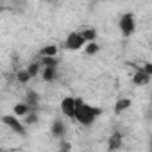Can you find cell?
Segmentation results:
<instances>
[{"label":"cell","mask_w":152,"mask_h":152,"mask_svg":"<svg viewBox=\"0 0 152 152\" xmlns=\"http://www.w3.org/2000/svg\"><path fill=\"white\" fill-rule=\"evenodd\" d=\"M61 111H63L64 116L75 118V111H77V99H73V97L63 99V102H61Z\"/></svg>","instance_id":"7a4b0ae2"},{"label":"cell","mask_w":152,"mask_h":152,"mask_svg":"<svg viewBox=\"0 0 152 152\" xmlns=\"http://www.w3.org/2000/svg\"><path fill=\"white\" fill-rule=\"evenodd\" d=\"M102 111L99 107H93L90 104H84L81 99H77V111H75V120L83 125H91L93 120L100 115Z\"/></svg>","instance_id":"6da1fadb"},{"label":"cell","mask_w":152,"mask_h":152,"mask_svg":"<svg viewBox=\"0 0 152 152\" xmlns=\"http://www.w3.org/2000/svg\"><path fill=\"white\" fill-rule=\"evenodd\" d=\"M132 81H134V84H138V86H145V84H148V81H150V73H147V72L141 68V70L136 72V75L132 77Z\"/></svg>","instance_id":"8992f818"},{"label":"cell","mask_w":152,"mask_h":152,"mask_svg":"<svg viewBox=\"0 0 152 152\" xmlns=\"http://www.w3.org/2000/svg\"><path fill=\"white\" fill-rule=\"evenodd\" d=\"M36 122V115H27V124H34Z\"/></svg>","instance_id":"ac0fdd59"},{"label":"cell","mask_w":152,"mask_h":152,"mask_svg":"<svg viewBox=\"0 0 152 152\" xmlns=\"http://www.w3.org/2000/svg\"><path fill=\"white\" fill-rule=\"evenodd\" d=\"M54 77H56V66L45 64V66H43V79H45V81H52Z\"/></svg>","instance_id":"ba28073f"},{"label":"cell","mask_w":152,"mask_h":152,"mask_svg":"<svg viewBox=\"0 0 152 152\" xmlns=\"http://www.w3.org/2000/svg\"><path fill=\"white\" fill-rule=\"evenodd\" d=\"M143 70H145L147 73H150V75H152V64H150V63H147V64L143 66Z\"/></svg>","instance_id":"d6986e66"},{"label":"cell","mask_w":152,"mask_h":152,"mask_svg":"<svg viewBox=\"0 0 152 152\" xmlns=\"http://www.w3.org/2000/svg\"><path fill=\"white\" fill-rule=\"evenodd\" d=\"M31 77H32V75H31L29 70H22V72H18V75H16V79H18L20 83H27Z\"/></svg>","instance_id":"7c38bea8"},{"label":"cell","mask_w":152,"mask_h":152,"mask_svg":"<svg viewBox=\"0 0 152 152\" xmlns=\"http://www.w3.org/2000/svg\"><path fill=\"white\" fill-rule=\"evenodd\" d=\"M52 134H54L56 138H63V134H64V124H63L61 120H56V122L52 124Z\"/></svg>","instance_id":"52a82bcc"},{"label":"cell","mask_w":152,"mask_h":152,"mask_svg":"<svg viewBox=\"0 0 152 152\" xmlns=\"http://www.w3.org/2000/svg\"><path fill=\"white\" fill-rule=\"evenodd\" d=\"M97 50H99V45H97L95 41H88V45H86V54H88V56H93V54H97Z\"/></svg>","instance_id":"4fadbf2b"},{"label":"cell","mask_w":152,"mask_h":152,"mask_svg":"<svg viewBox=\"0 0 152 152\" xmlns=\"http://www.w3.org/2000/svg\"><path fill=\"white\" fill-rule=\"evenodd\" d=\"M36 102H38V97H36L34 91H31V93H29V99H27V104L32 107V106H36Z\"/></svg>","instance_id":"2e32d148"},{"label":"cell","mask_w":152,"mask_h":152,"mask_svg":"<svg viewBox=\"0 0 152 152\" xmlns=\"http://www.w3.org/2000/svg\"><path fill=\"white\" fill-rule=\"evenodd\" d=\"M27 70L31 72V75H32V77H34V75H36V73L39 72V64H38V63H32V64H31V66H29Z\"/></svg>","instance_id":"e0dca14e"},{"label":"cell","mask_w":152,"mask_h":152,"mask_svg":"<svg viewBox=\"0 0 152 152\" xmlns=\"http://www.w3.org/2000/svg\"><path fill=\"white\" fill-rule=\"evenodd\" d=\"M56 54H57V47H54V45H48V47L41 48V56L43 57H54Z\"/></svg>","instance_id":"8fae6325"},{"label":"cell","mask_w":152,"mask_h":152,"mask_svg":"<svg viewBox=\"0 0 152 152\" xmlns=\"http://www.w3.org/2000/svg\"><path fill=\"white\" fill-rule=\"evenodd\" d=\"M134 16L132 15H124L122 18H120V31H122V34L124 36H131L132 32H134Z\"/></svg>","instance_id":"277c9868"},{"label":"cell","mask_w":152,"mask_h":152,"mask_svg":"<svg viewBox=\"0 0 152 152\" xmlns=\"http://www.w3.org/2000/svg\"><path fill=\"white\" fill-rule=\"evenodd\" d=\"M84 43H86V39H84V36L79 34V32H72V34L66 38V48H68V50H79V48L84 47Z\"/></svg>","instance_id":"3957f363"},{"label":"cell","mask_w":152,"mask_h":152,"mask_svg":"<svg viewBox=\"0 0 152 152\" xmlns=\"http://www.w3.org/2000/svg\"><path fill=\"white\" fill-rule=\"evenodd\" d=\"M29 111H31V106L29 104H16L15 106V115H18V116L29 115Z\"/></svg>","instance_id":"30bf717a"},{"label":"cell","mask_w":152,"mask_h":152,"mask_svg":"<svg viewBox=\"0 0 152 152\" xmlns=\"http://www.w3.org/2000/svg\"><path fill=\"white\" fill-rule=\"evenodd\" d=\"M131 107V100L129 99H120L116 104H115V111L116 113H122V111H125V109H129Z\"/></svg>","instance_id":"9c48e42d"},{"label":"cell","mask_w":152,"mask_h":152,"mask_svg":"<svg viewBox=\"0 0 152 152\" xmlns=\"http://www.w3.org/2000/svg\"><path fill=\"white\" fill-rule=\"evenodd\" d=\"M120 147V134H113L109 138V148H118Z\"/></svg>","instance_id":"9a60e30c"},{"label":"cell","mask_w":152,"mask_h":152,"mask_svg":"<svg viewBox=\"0 0 152 152\" xmlns=\"http://www.w3.org/2000/svg\"><path fill=\"white\" fill-rule=\"evenodd\" d=\"M2 122H4V124H6L11 131H15L16 134H25V127H23V125H22V124L15 118V116L7 115V116H4V118H2Z\"/></svg>","instance_id":"5b68a950"},{"label":"cell","mask_w":152,"mask_h":152,"mask_svg":"<svg viewBox=\"0 0 152 152\" xmlns=\"http://www.w3.org/2000/svg\"><path fill=\"white\" fill-rule=\"evenodd\" d=\"M83 36H84V39H86V41H95V38H97V32H95L93 29H86V31L83 32Z\"/></svg>","instance_id":"5bb4252c"}]
</instances>
